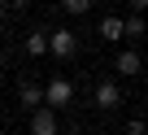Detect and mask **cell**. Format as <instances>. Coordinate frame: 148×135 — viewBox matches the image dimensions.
Segmentation results:
<instances>
[{"mask_svg":"<svg viewBox=\"0 0 148 135\" xmlns=\"http://www.w3.org/2000/svg\"><path fill=\"white\" fill-rule=\"evenodd\" d=\"M57 61H70L74 52H79V31H70V26H57L52 31V48H48Z\"/></svg>","mask_w":148,"mask_h":135,"instance_id":"cell-1","label":"cell"},{"mask_svg":"<svg viewBox=\"0 0 148 135\" xmlns=\"http://www.w3.org/2000/svg\"><path fill=\"white\" fill-rule=\"evenodd\" d=\"M70 100H74V83H70V79H52V83L44 87V105H48V109H65Z\"/></svg>","mask_w":148,"mask_h":135,"instance_id":"cell-2","label":"cell"},{"mask_svg":"<svg viewBox=\"0 0 148 135\" xmlns=\"http://www.w3.org/2000/svg\"><path fill=\"white\" fill-rule=\"evenodd\" d=\"M92 105H96V109H118V105H122V87H118L113 79L96 83V92H92Z\"/></svg>","mask_w":148,"mask_h":135,"instance_id":"cell-3","label":"cell"},{"mask_svg":"<svg viewBox=\"0 0 148 135\" xmlns=\"http://www.w3.org/2000/svg\"><path fill=\"white\" fill-rule=\"evenodd\" d=\"M22 48H26V57H44V52L52 48V31H44V26H35V31H26V39H22Z\"/></svg>","mask_w":148,"mask_h":135,"instance_id":"cell-4","label":"cell"},{"mask_svg":"<svg viewBox=\"0 0 148 135\" xmlns=\"http://www.w3.org/2000/svg\"><path fill=\"white\" fill-rule=\"evenodd\" d=\"M96 35H100L105 44H118V39H126V22H122L118 13H109V18H100V26H96Z\"/></svg>","mask_w":148,"mask_h":135,"instance_id":"cell-5","label":"cell"},{"mask_svg":"<svg viewBox=\"0 0 148 135\" xmlns=\"http://www.w3.org/2000/svg\"><path fill=\"white\" fill-rule=\"evenodd\" d=\"M31 135H57V109H35L31 113Z\"/></svg>","mask_w":148,"mask_h":135,"instance_id":"cell-6","label":"cell"},{"mask_svg":"<svg viewBox=\"0 0 148 135\" xmlns=\"http://www.w3.org/2000/svg\"><path fill=\"white\" fill-rule=\"evenodd\" d=\"M18 100H22V109H44V87L39 83H18Z\"/></svg>","mask_w":148,"mask_h":135,"instance_id":"cell-7","label":"cell"},{"mask_svg":"<svg viewBox=\"0 0 148 135\" xmlns=\"http://www.w3.org/2000/svg\"><path fill=\"white\" fill-rule=\"evenodd\" d=\"M113 70H122V74L131 79V74H139V70H144V61H139V52H135V48H122V52H118V61H113Z\"/></svg>","mask_w":148,"mask_h":135,"instance_id":"cell-8","label":"cell"},{"mask_svg":"<svg viewBox=\"0 0 148 135\" xmlns=\"http://www.w3.org/2000/svg\"><path fill=\"white\" fill-rule=\"evenodd\" d=\"M126 22V39H139L144 31H148V18H139V13H131V18H122Z\"/></svg>","mask_w":148,"mask_h":135,"instance_id":"cell-9","label":"cell"},{"mask_svg":"<svg viewBox=\"0 0 148 135\" xmlns=\"http://www.w3.org/2000/svg\"><path fill=\"white\" fill-rule=\"evenodd\" d=\"M92 5H96V0H61V9H65V13H74V18L92 13Z\"/></svg>","mask_w":148,"mask_h":135,"instance_id":"cell-10","label":"cell"},{"mask_svg":"<svg viewBox=\"0 0 148 135\" xmlns=\"http://www.w3.org/2000/svg\"><path fill=\"white\" fill-rule=\"evenodd\" d=\"M126 135H148V122L144 118H126Z\"/></svg>","mask_w":148,"mask_h":135,"instance_id":"cell-11","label":"cell"},{"mask_svg":"<svg viewBox=\"0 0 148 135\" xmlns=\"http://www.w3.org/2000/svg\"><path fill=\"white\" fill-rule=\"evenodd\" d=\"M5 5H9V13H26V9H31V0H5Z\"/></svg>","mask_w":148,"mask_h":135,"instance_id":"cell-12","label":"cell"},{"mask_svg":"<svg viewBox=\"0 0 148 135\" xmlns=\"http://www.w3.org/2000/svg\"><path fill=\"white\" fill-rule=\"evenodd\" d=\"M126 5H131V13H144V9H148V0H126Z\"/></svg>","mask_w":148,"mask_h":135,"instance_id":"cell-13","label":"cell"},{"mask_svg":"<svg viewBox=\"0 0 148 135\" xmlns=\"http://www.w3.org/2000/svg\"><path fill=\"white\" fill-rule=\"evenodd\" d=\"M5 18H9V5H5V0H0V26H5Z\"/></svg>","mask_w":148,"mask_h":135,"instance_id":"cell-14","label":"cell"},{"mask_svg":"<svg viewBox=\"0 0 148 135\" xmlns=\"http://www.w3.org/2000/svg\"><path fill=\"white\" fill-rule=\"evenodd\" d=\"M0 65H5V48H0Z\"/></svg>","mask_w":148,"mask_h":135,"instance_id":"cell-15","label":"cell"},{"mask_svg":"<svg viewBox=\"0 0 148 135\" xmlns=\"http://www.w3.org/2000/svg\"><path fill=\"white\" fill-rule=\"evenodd\" d=\"M0 131H5V113H0Z\"/></svg>","mask_w":148,"mask_h":135,"instance_id":"cell-16","label":"cell"}]
</instances>
